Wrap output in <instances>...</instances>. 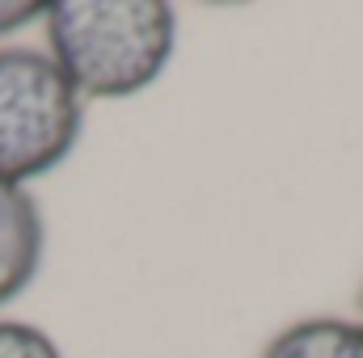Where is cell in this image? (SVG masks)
Wrapping results in <instances>:
<instances>
[{
    "instance_id": "obj_1",
    "label": "cell",
    "mask_w": 363,
    "mask_h": 358,
    "mask_svg": "<svg viewBox=\"0 0 363 358\" xmlns=\"http://www.w3.org/2000/svg\"><path fill=\"white\" fill-rule=\"evenodd\" d=\"M47 55L81 97H135L152 89L178 42L165 0H55L43 13Z\"/></svg>"
},
{
    "instance_id": "obj_2",
    "label": "cell",
    "mask_w": 363,
    "mask_h": 358,
    "mask_svg": "<svg viewBox=\"0 0 363 358\" xmlns=\"http://www.w3.org/2000/svg\"><path fill=\"white\" fill-rule=\"evenodd\" d=\"M85 131V97L47 51L0 47V181L26 185L60 169Z\"/></svg>"
},
{
    "instance_id": "obj_3",
    "label": "cell",
    "mask_w": 363,
    "mask_h": 358,
    "mask_svg": "<svg viewBox=\"0 0 363 358\" xmlns=\"http://www.w3.org/2000/svg\"><path fill=\"white\" fill-rule=\"evenodd\" d=\"M47 258V219L26 185L0 181V308L38 278Z\"/></svg>"
},
{
    "instance_id": "obj_4",
    "label": "cell",
    "mask_w": 363,
    "mask_h": 358,
    "mask_svg": "<svg viewBox=\"0 0 363 358\" xmlns=\"http://www.w3.org/2000/svg\"><path fill=\"white\" fill-rule=\"evenodd\" d=\"M262 358H363V325L342 316H308L279 329Z\"/></svg>"
},
{
    "instance_id": "obj_5",
    "label": "cell",
    "mask_w": 363,
    "mask_h": 358,
    "mask_svg": "<svg viewBox=\"0 0 363 358\" xmlns=\"http://www.w3.org/2000/svg\"><path fill=\"white\" fill-rule=\"evenodd\" d=\"M0 358H64V350L30 321H0Z\"/></svg>"
},
{
    "instance_id": "obj_6",
    "label": "cell",
    "mask_w": 363,
    "mask_h": 358,
    "mask_svg": "<svg viewBox=\"0 0 363 358\" xmlns=\"http://www.w3.org/2000/svg\"><path fill=\"white\" fill-rule=\"evenodd\" d=\"M47 4H26V0H0V38L26 30L30 21H43Z\"/></svg>"
},
{
    "instance_id": "obj_7",
    "label": "cell",
    "mask_w": 363,
    "mask_h": 358,
    "mask_svg": "<svg viewBox=\"0 0 363 358\" xmlns=\"http://www.w3.org/2000/svg\"><path fill=\"white\" fill-rule=\"evenodd\" d=\"M359 312H363V295H359ZM359 325H363V321H359Z\"/></svg>"
}]
</instances>
